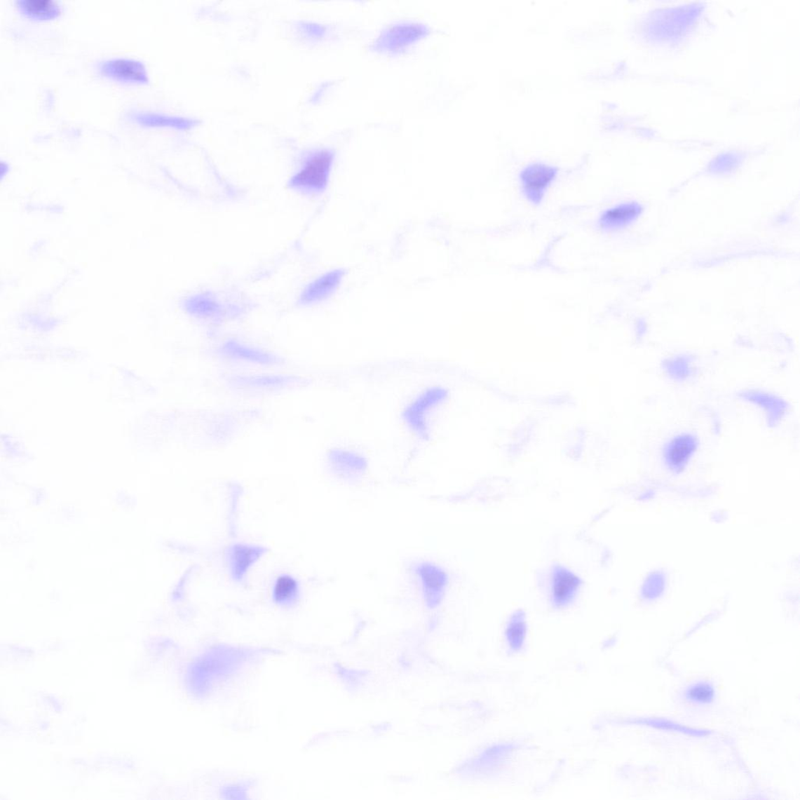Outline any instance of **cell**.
I'll return each mask as SVG.
<instances>
[{
	"label": "cell",
	"instance_id": "8992f818",
	"mask_svg": "<svg viewBox=\"0 0 800 800\" xmlns=\"http://www.w3.org/2000/svg\"><path fill=\"white\" fill-rule=\"evenodd\" d=\"M638 210L633 204H623L607 210L599 218V225L603 230L616 229L632 220Z\"/></svg>",
	"mask_w": 800,
	"mask_h": 800
},
{
	"label": "cell",
	"instance_id": "7c38bea8",
	"mask_svg": "<svg viewBox=\"0 0 800 800\" xmlns=\"http://www.w3.org/2000/svg\"><path fill=\"white\" fill-rule=\"evenodd\" d=\"M687 695L689 700L697 703H707L712 700L714 689L709 684L698 683L689 689Z\"/></svg>",
	"mask_w": 800,
	"mask_h": 800
},
{
	"label": "cell",
	"instance_id": "7a4b0ae2",
	"mask_svg": "<svg viewBox=\"0 0 800 800\" xmlns=\"http://www.w3.org/2000/svg\"><path fill=\"white\" fill-rule=\"evenodd\" d=\"M97 69L102 76L118 81L141 84L149 81L145 65L134 59L120 57L102 60L97 64Z\"/></svg>",
	"mask_w": 800,
	"mask_h": 800
},
{
	"label": "cell",
	"instance_id": "30bf717a",
	"mask_svg": "<svg viewBox=\"0 0 800 800\" xmlns=\"http://www.w3.org/2000/svg\"><path fill=\"white\" fill-rule=\"evenodd\" d=\"M131 118L140 123L142 125L148 126H182V121L179 119L169 118L164 117V116L147 114V113H134L131 115Z\"/></svg>",
	"mask_w": 800,
	"mask_h": 800
},
{
	"label": "cell",
	"instance_id": "5b68a950",
	"mask_svg": "<svg viewBox=\"0 0 800 800\" xmlns=\"http://www.w3.org/2000/svg\"><path fill=\"white\" fill-rule=\"evenodd\" d=\"M16 5L20 12L32 18H53L61 11L59 3L53 0H19Z\"/></svg>",
	"mask_w": 800,
	"mask_h": 800
},
{
	"label": "cell",
	"instance_id": "3957f363",
	"mask_svg": "<svg viewBox=\"0 0 800 800\" xmlns=\"http://www.w3.org/2000/svg\"><path fill=\"white\" fill-rule=\"evenodd\" d=\"M555 176V170L543 164H534L526 168L522 175L524 195L532 203L538 204L545 188Z\"/></svg>",
	"mask_w": 800,
	"mask_h": 800
},
{
	"label": "cell",
	"instance_id": "6da1fadb",
	"mask_svg": "<svg viewBox=\"0 0 800 800\" xmlns=\"http://www.w3.org/2000/svg\"><path fill=\"white\" fill-rule=\"evenodd\" d=\"M332 161V156L328 152L323 151L314 155L293 177L292 186L305 191H323L327 184Z\"/></svg>",
	"mask_w": 800,
	"mask_h": 800
},
{
	"label": "cell",
	"instance_id": "277c9868",
	"mask_svg": "<svg viewBox=\"0 0 800 800\" xmlns=\"http://www.w3.org/2000/svg\"><path fill=\"white\" fill-rule=\"evenodd\" d=\"M344 275V270L326 273L307 287L301 299L304 303H311L330 296L337 290Z\"/></svg>",
	"mask_w": 800,
	"mask_h": 800
},
{
	"label": "cell",
	"instance_id": "52a82bcc",
	"mask_svg": "<svg viewBox=\"0 0 800 800\" xmlns=\"http://www.w3.org/2000/svg\"><path fill=\"white\" fill-rule=\"evenodd\" d=\"M298 585L296 580L290 576L279 577L273 590V596L278 604H290L296 599Z\"/></svg>",
	"mask_w": 800,
	"mask_h": 800
},
{
	"label": "cell",
	"instance_id": "8fae6325",
	"mask_svg": "<svg viewBox=\"0 0 800 800\" xmlns=\"http://www.w3.org/2000/svg\"><path fill=\"white\" fill-rule=\"evenodd\" d=\"M255 555V550L248 546H236L233 555L236 571L238 574L244 572L252 562Z\"/></svg>",
	"mask_w": 800,
	"mask_h": 800
},
{
	"label": "cell",
	"instance_id": "9c48e42d",
	"mask_svg": "<svg viewBox=\"0 0 800 800\" xmlns=\"http://www.w3.org/2000/svg\"><path fill=\"white\" fill-rule=\"evenodd\" d=\"M693 444L689 438H679L672 444L669 449L668 456L674 464H679L685 461L692 453Z\"/></svg>",
	"mask_w": 800,
	"mask_h": 800
},
{
	"label": "cell",
	"instance_id": "ba28073f",
	"mask_svg": "<svg viewBox=\"0 0 800 800\" xmlns=\"http://www.w3.org/2000/svg\"><path fill=\"white\" fill-rule=\"evenodd\" d=\"M577 586L578 580L574 578L572 574L566 572L560 573L553 586L555 598L560 601L565 600L571 596L574 591H576Z\"/></svg>",
	"mask_w": 800,
	"mask_h": 800
}]
</instances>
